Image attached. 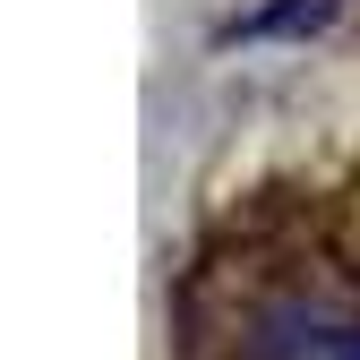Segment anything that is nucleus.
I'll return each mask as SVG.
<instances>
[{
  "mask_svg": "<svg viewBox=\"0 0 360 360\" xmlns=\"http://www.w3.org/2000/svg\"><path fill=\"white\" fill-rule=\"evenodd\" d=\"M249 360H360V318L318 309V300L266 309L257 335H249Z\"/></svg>",
  "mask_w": 360,
  "mask_h": 360,
  "instance_id": "1",
  "label": "nucleus"
},
{
  "mask_svg": "<svg viewBox=\"0 0 360 360\" xmlns=\"http://www.w3.org/2000/svg\"><path fill=\"white\" fill-rule=\"evenodd\" d=\"M343 9V0H275V9H257L240 34H309V26H326Z\"/></svg>",
  "mask_w": 360,
  "mask_h": 360,
  "instance_id": "2",
  "label": "nucleus"
}]
</instances>
